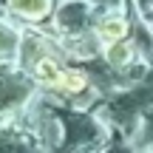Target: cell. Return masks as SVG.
<instances>
[{
  "mask_svg": "<svg viewBox=\"0 0 153 153\" xmlns=\"http://www.w3.org/2000/svg\"><path fill=\"white\" fill-rule=\"evenodd\" d=\"M34 76H37L43 85H48V88H62L65 68H62L54 57H40V60L34 62Z\"/></svg>",
  "mask_w": 153,
  "mask_h": 153,
  "instance_id": "obj_1",
  "label": "cell"
},
{
  "mask_svg": "<svg viewBox=\"0 0 153 153\" xmlns=\"http://www.w3.org/2000/svg\"><path fill=\"white\" fill-rule=\"evenodd\" d=\"M11 11L20 17H26V20H45V17L51 14V0H9Z\"/></svg>",
  "mask_w": 153,
  "mask_h": 153,
  "instance_id": "obj_2",
  "label": "cell"
},
{
  "mask_svg": "<svg viewBox=\"0 0 153 153\" xmlns=\"http://www.w3.org/2000/svg\"><path fill=\"white\" fill-rule=\"evenodd\" d=\"M97 31H99V37H102L108 45L125 43V37H128V20H125V17H116V14H108L102 23H99Z\"/></svg>",
  "mask_w": 153,
  "mask_h": 153,
  "instance_id": "obj_3",
  "label": "cell"
},
{
  "mask_svg": "<svg viewBox=\"0 0 153 153\" xmlns=\"http://www.w3.org/2000/svg\"><path fill=\"white\" fill-rule=\"evenodd\" d=\"M88 88V76L82 71H76V68H65V76H62V88L60 91L65 94H82Z\"/></svg>",
  "mask_w": 153,
  "mask_h": 153,
  "instance_id": "obj_4",
  "label": "cell"
},
{
  "mask_svg": "<svg viewBox=\"0 0 153 153\" xmlns=\"http://www.w3.org/2000/svg\"><path fill=\"white\" fill-rule=\"evenodd\" d=\"M108 60L114 62V65H125L128 60H131V48H128L125 43H116L108 48Z\"/></svg>",
  "mask_w": 153,
  "mask_h": 153,
  "instance_id": "obj_5",
  "label": "cell"
}]
</instances>
